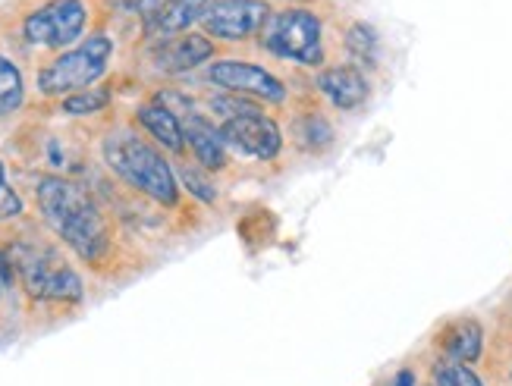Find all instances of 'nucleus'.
Here are the masks:
<instances>
[{
	"instance_id": "1",
	"label": "nucleus",
	"mask_w": 512,
	"mask_h": 386,
	"mask_svg": "<svg viewBox=\"0 0 512 386\" xmlns=\"http://www.w3.org/2000/svg\"><path fill=\"white\" fill-rule=\"evenodd\" d=\"M38 208L51 230L85 261H101L107 252V226L76 183L60 176H44L38 183Z\"/></svg>"
},
{
	"instance_id": "2",
	"label": "nucleus",
	"mask_w": 512,
	"mask_h": 386,
	"mask_svg": "<svg viewBox=\"0 0 512 386\" xmlns=\"http://www.w3.org/2000/svg\"><path fill=\"white\" fill-rule=\"evenodd\" d=\"M104 161L132 189L145 192L148 198L161 204H176L180 189L170 164L161 157L158 148H151L136 132H114L104 139Z\"/></svg>"
},
{
	"instance_id": "3",
	"label": "nucleus",
	"mask_w": 512,
	"mask_h": 386,
	"mask_svg": "<svg viewBox=\"0 0 512 386\" xmlns=\"http://www.w3.org/2000/svg\"><path fill=\"white\" fill-rule=\"evenodd\" d=\"M110 54H114V41H110L107 35L85 38L79 48L54 57L38 73L41 95H70V92L76 95V92H85L88 85L104 76Z\"/></svg>"
},
{
	"instance_id": "4",
	"label": "nucleus",
	"mask_w": 512,
	"mask_h": 386,
	"mask_svg": "<svg viewBox=\"0 0 512 386\" xmlns=\"http://www.w3.org/2000/svg\"><path fill=\"white\" fill-rule=\"evenodd\" d=\"M264 51H271L283 60H296L302 66H318L324 60L321 44V19L311 10H277L261 29Z\"/></svg>"
},
{
	"instance_id": "5",
	"label": "nucleus",
	"mask_w": 512,
	"mask_h": 386,
	"mask_svg": "<svg viewBox=\"0 0 512 386\" xmlns=\"http://www.w3.org/2000/svg\"><path fill=\"white\" fill-rule=\"evenodd\" d=\"M13 264L19 270L22 286L35 299H54V302L82 299V280L76 277V270L66 267L51 248L22 245L13 252Z\"/></svg>"
},
{
	"instance_id": "6",
	"label": "nucleus",
	"mask_w": 512,
	"mask_h": 386,
	"mask_svg": "<svg viewBox=\"0 0 512 386\" xmlns=\"http://www.w3.org/2000/svg\"><path fill=\"white\" fill-rule=\"evenodd\" d=\"M88 10L82 0H51L48 7L35 10L26 19V38L32 44H44V48H66L73 44L85 29Z\"/></svg>"
},
{
	"instance_id": "7",
	"label": "nucleus",
	"mask_w": 512,
	"mask_h": 386,
	"mask_svg": "<svg viewBox=\"0 0 512 386\" xmlns=\"http://www.w3.org/2000/svg\"><path fill=\"white\" fill-rule=\"evenodd\" d=\"M208 79L217 88H224V92H233L242 98H261V101H271V104L286 101L283 82L274 73H267V70H261V66L246 63V60H217V63H211Z\"/></svg>"
},
{
	"instance_id": "8",
	"label": "nucleus",
	"mask_w": 512,
	"mask_h": 386,
	"mask_svg": "<svg viewBox=\"0 0 512 386\" xmlns=\"http://www.w3.org/2000/svg\"><path fill=\"white\" fill-rule=\"evenodd\" d=\"M271 7L264 0H217L205 13V29L214 38L224 41H246L264 29V22L271 19Z\"/></svg>"
},
{
	"instance_id": "9",
	"label": "nucleus",
	"mask_w": 512,
	"mask_h": 386,
	"mask_svg": "<svg viewBox=\"0 0 512 386\" xmlns=\"http://www.w3.org/2000/svg\"><path fill=\"white\" fill-rule=\"evenodd\" d=\"M220 135H224L227 148L258 157V161H274L283 145L280 126L271 117H264V113H246V117L224 120Z\"/></svg>"
},
{
	"instance_id": "10",
	"label": "nucleus",
	"mask_w": 512,
	"mask_h": 386,
	"mask_svg": "<svg viewBox=\"0 0 512 386\" xmlns=\"http://www.w3.org/2000/svg\"><path fill=\"white\" fill-rule=\"evenodd\" d=\"M183 135H186V145L195 154V161L202 164L205 170L227 167V142H224V135H220V129L208 117L189 110L186 123H183Z\"/></svg>"
},
{
	"instance_id": "11",
	"label": "nucleus",
	"mask_w": 512,
	"mask_h": 386,
	"mask_svg": "<svg viewBox=\"0 0 512 386\" xmlns=\"http://www.w3.org/2000/svg\"><path fill=\"white\" fill-rule=\"evenodd\" d=\"M211 57H214V44L198 32H183L180 38H170L154 51V63H158V70L164 73L195 70L198 63H205Z\"/></svg>"
},
{
	"instance_id": "12",
	"label": "nucleus",
	"mask_w": 512,
	"mask_h": 386,
	"mask_svg": "<svg viewBox=\"0 0 512 386\" xmlns=\"http://www.w3.org/2000/svg\"><path fill=\"white\" fill-rule=\"evenodd\" d=\"M318 88L340 110H355L368 101V79L355 66H330L318 76Z\"/></svg>"
},
{
	"instance_id": "13",
	"label": "nucleus",
	"mask_w": 512,
	"mask_h": 386,
	"mask_svg": "<svg viewBox=\"0 0 512 386\" xmlns=\"http://www.w3.org/2000/svg\"><path fill=\"white\" fill-rule=\"evenodd\" d=\"M440 349L447 352V358L472 365L484 352V330L475 317H459V321L447 324L440 333Z\"/></svg>"
},
{
	"instance_id": "14",
	"label": "nucleus",
	"mask_w": 512,
	"mask_h": 386,
	"mask_svg": "<svg viewBox=\"0 0 512 386\" xmlns=\"http://www.w3.org/2000/svg\"><path fill=\"white\" fill-rule=\"evenodd\" d=\"M136 117H139V123H142L167 151L183 154V148H186L183 123L176 120V113H173L170 107H164L161 101H158V104H145V107H139Z\"/></svg>"
},
{
	"instance_id": "15",
	"label": "nucleus",
	"mask_w": 512,
	"mask_h": 386,
	"mask_svg": "<svg viewBox=\"0 0 512 386\" xmlns=\"http://www.w3.org/2000/svg\"><path fill=\"white\" fill-rule=\"evenodd\" d=\"M217 4V0H173V4L148 22L151 32H161V35H176V32H186L192 22L205 19V13Z\"/></svg>"
},
{
	"instance_id": "16",
	"label": "nucleus",
	"mask_w": 512,
	"mask_h": 386,
	"mask_svg": "<svg viewBox=\"0 0 512 386\" xmlns=\"http://www.w3.org/2000/svg\"><path fill=\"white\" fill-rule=\"evenodd\" d=\"M346 51L355 63V70L359 66H377V57H381V38H377L374 26L368 22H352L349 32H346Z\"/></svg>"
},
{
	"instance_id": "17",
	"label": "nucleus",
	"mask_w": 512,
	"mask_h": 386,
	"mask_svg": "<svg viewBox=\"0 0 512 386\" xmlns=\"http://www.w3.org/2000/svg\"><path fill=\"white\" fill-rule=\"evenodd\" d=\"M296 139L308 151H321L324 145L333 142V129L324 117H318V113H308V117H302L296 123Z\"/></svg>"
},
{
	"instance_id": "18",
	"label": "nucleus",
	"mask_w": 512,
	"mask_h": 386,
	"mask_svg": "<svg viewBox=\"0 0 512 386\" xmlns=\"http://www.w3.org/2000/svg\"><path fill=\"white\" fill-rule=\"evenodd\" d=\"M22 104V76L16 66L0 57V117H7Z\"/></svg>"
},
{
	"instance_id": "19",
	"label": "nucleus",
	"mask_w": 512,
	"mask_h": 386,
	"mask_svg": "<svg viewBox=\"0 0 512 386\" xmlns=\"http://www.w3.org/2000/svg\"><path fill=\"white\" fill-rule=\"evenodd\" d=\"M434 386H484V380L462 361L440 358L434 365Z\"/></svg>"
},
{
	"instance_id": "20",
	"label": "nucleus",
	"mask_w": 512,
	"mask_h": 386,
	"mask_svg": "<svg viewBox=\"0 0 512 386\" xmlns=\"http://www.w3.org/2000/svg\"><path fill=\"white\" fill-rule=\"evenodd\" d=\"M107 104H110L107 88H85V92L63 98V113H70V117H92V113H101Z\"/></svg>"
},
{
	"instance_id": "21",
	"label": "nucleus",
	"mask_w": 512,
	"mask_h": 386,
	"mask_svg": "<svg viewBox=\"0 0 512 386\" xmlns=\"http://www.w3.org/2000/svg\"><path fill=\"white\" fill-rule=\"evenodd\" d=\"M211 107H214V110H217L224 120H233V117H246V113H261V110H258V104L246 101L242 95H233V92H227V95L214 98V101H211Z\"/></svg>"
},
{
	"instance_id": "22",
	"label": "nucleus",
	"mask_w": 512,
	"mask_h": 386,
	"mask_svg": "<svg viewBox=\"0 0 512 386\" xmlns=\"http://www.w3.org/2000/svg\"><path fill=\"white\" fill-rule=\"evenodd\" d=\"M180 176H183L186 189H189L195 198H202V201H214V198H217V192H214V186H211V179H205L195 167H183Z\"/></svg>"
},
{
	"instance_id": "23",
	"label": "nucleus",
	"mask_w": 512,
	"mask_h": 386,
	"mask_svg": "<svg viewBox=\"0 0 512 386\" xmlns=\"http://www.w3.org/2000/svg\"><path fill=\"white\" fill-rule=\"evenodd\" d=\"M22 214V201L19 195L7 186V173H4V164H0V217H19Z\"/></svg>"
},
{
	"instance_id": "24",
	"label": "nucleus",
	"mask_w": 512,
	"mask_h": 386,
	"mask_svg": "<svg viewBox=\"0 0 512 386\" xmlns=\"http://www.w3.org/2000/svg\"><path fill=\"white\" fill-rule=\"evenodd\" d=\"M170 4H173V0H139V13L151 22L154 16H161Z\"/></svg>"
},
{
	"instance_id": "25",
	"label": "nucleus",
	"mask_w": 512,
	"mask_h": 386,
	"mask_svg": "<svg viewBox=\"0 0 512 386\" xmlns=\"http://www.w3.org/2000/svg\"><path fill=\"white\" fill-rule=\"evenodd\" d=\"M110 7H117V10H139V0H110Z\"/></svg>"
},
{
	"instance_id": "26",
	"label": "nucleus",
	"mask_w": 512,
	"mask_h": 386,
	"mask_svg": "<svg viewBox=\"0 0 512 386\" xmlns=\"http://www.w3.org/2000/svg\"><path fill=\"white\" fill-rule=\"evenodd\" d=\"M393 386H415V377H412V371H399Z\"/></svg>"
},
{
	"instance_id": "27",
	"label": "nucleus",
	"mask_w": 512,
	"mask_h": 386,
	"mask_svg": "<svg viewBox=\"0 0 512 386\" xmlns=\"http://www.w3.org/2000/svg\"><path fill=\"white\" fill-rule=\"evenodd\" d=\"M4 280H7V264H4V258H0V289H4Z\"/></svg>"
}]
</instances>
